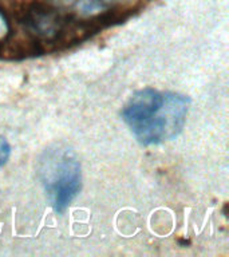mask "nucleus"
<instances>
[{"label": "nucleus", "mask_w": 229, "mask_h": 257, "mask_svg": "<svg viewBox=\"0 0 229 257\" xmlns=\"http://www.w3.org/2000/svg\"><path fill=\"white\" fill-rule=\"evenodd\" d=\"M23 23L35 38L50 43L59 42L67 34V16L62 15L55 8L42 4L28 8Z\"/></svg>", "instance_id": "obj_3"}, {"label": "nucleus", "mask_w": 229, "mask_h": 257, "mask_svg": "<svg viewBox=\"0 0 229 257\" xmlns=\"http://www.w3.org/2000/svg\"><path fill=\"white\" fill-rule=\"evenodd\" d=\"M188 96L177 92H164V100L154 114L132 133L141 145H160L176 138L185 126L189 110Z\"/></svg>", "instance_id": "obj_2"}, {"label": "nucleus", "mask_w": 229, "mask_h": 257, "mask_svg": "<svg viewBox=\"0 0 229 257\" xmlns=\"http://www.w3.org/2000/svg\"><path fill=\"white\" fill-rule=\"evenodd\" d=\"M38 174L54 209L63 213L82 185L80 162L74 150L62 144L46 149L39 160Z\"/></svg>", "instance_id": "obj_1"}, {"label": "nucleus", "mask_w": 229, "mask_h": 257, "mask_svg": "<svg viewBox=\"0 0 229 257\" xmlns=\"http://www.w3.org/2000/svg\"><path fill=\"white\" fill-rule=\"evenodd\" d=\"M10 34V26H8V22L6 19V16L0 12V40L6 39Z\"/></svg>", "instance_id": "obj_6"}, {"label": "nucleus", "mask_w": 229, "mask_h": 257, "mask_svg": "<svg viewBox=\"0 0 229 257\" xmlns=\"http://www.w3.org/2000/svg\"><path fill=\"white\" fill-rule=\"evenodd\" d=\"M11 157V145L4 137L0 136V166L7 164V161Z\"/></svg>", "instance_id": "obj_5"}, {"label": "nucleus", "mask_w": 229, "mask_h": 257, "mask_svg": "<svg viewBox=\"0 0 229 257\" xmlns=\"http://www.w3.org/2000/svg\"><path fill=\"white\" fill-rule=\"evenodd\" d=\"M164 100V92L152 87L138 90L132 95L122 108V119L130 130L150 118Z\"/></svg>", "instance_id": "obj_4"}]
</instances>
